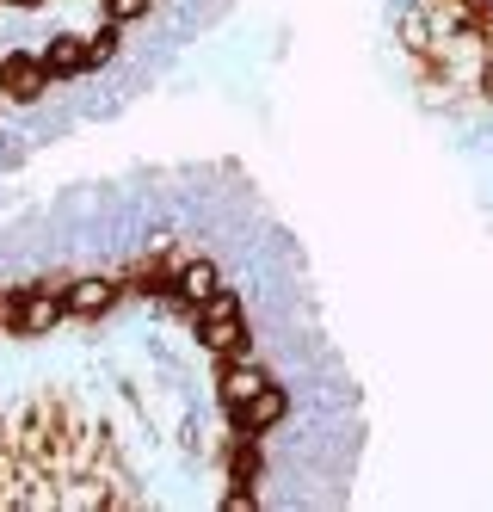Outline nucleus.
Here are the masks:
<instances>
[{"instance_id":"f257e3e1","label":"nucleus","mask_w":493,"mask_h":512,"mask_svg":"<svg viewBox=\"0 0 493 512\" xmlns=\"http://www.w3.org/2000/svg\"><path fill=\"white\" fill-rule=\"evenodd\" d=\"M198 340L210 352H235L247 340V321H241V303L229 297V290H216L210 303H198Z\"/></svg>"},{"instance_id":"f03ea898","label":"nucleus","mask_w":493,"mask_h":512,"mask_svg":"<svg viewBox=\"0 0 493 512\" xmlns=\"http://www.w3.org/2000/svg\"><path fill=\"white\" fill-rule=\"evenodd\" d=\"M62 315H68L62 297H50V290H31V297L13 303V334H50Z\"/></svg>"},{"instance_id":"7ed1b4c3","label":"nucleus","mask_w":493,"mask_h":512,"mask_svg":"<svg viewBox=\"0 0 493 512\" xmlns=\"http://www.w3.org/2000/svg\"><path fill=\"white\" fill-rule=\"evenodd\" d=\"M62 303H68V315H105L111 303H118V284L111 278H74L62 290Z\"/></svg>"},{"instance_id":"20e7f679","label":"nucleus","mask_w":493,"mask_h":512,"mask_svg":"<svg viewBox=\"0 0 493 512\" xmlns=\"http://www.w3.org/2000/svg\"><path fill=\"white\" fill-rule=\"evenodd\" d=\"M0 68H7V93L13 99H37V93H44L50 87V68H44V56H7V62H0Z\"/></svg>"},{"instance_id":"39448f33","label":"nucleus","mask_w":493,"mask_h":512,"mask_svg":"<svg viewBox=\"0 0 493 512\" xmlns=\"http://www.w3.org/2000/svg\"><path fill=\"white\" fill-rule=\"evenodd\" d=\"M44 68L50 75H87V68H99V62H93L87 38H50L44 44Z\"/></svg>"},{"instance_id":"423d86ee","label":"nucleus","mask_w":493,"mask_h":512,"mask_svg":"<svg viewBox=\"0 0 493 512\" xmlns=\"http://www.w3.org/2000/svg\"><path fill=\"white\" fill-rule=\"evenodd\" d=\"M278 420H284V389H272V383H265L247 408H235V426L241 432H265V426H278Z\"/></svg>"},{"instance_id":"0eeeda50","label":"nucleus","mask_w":493,"mask_h":512,"mask_svg":"<svg viewBox=\"0 0 493 512\" xmlns=\"http://www.w3.org/2000/svg\"><path fill=\"white\" fill-rule=\"evenodd\" d=\"M265 389V371H259V364H229V371H222V401H229V408H247V401Z\"/></svg>"},{"instance_id":"6e6552de","label":"nucleus","mask_w":493,"mask_h":512,"mask_svg":"<svg viewBox=\"0 0 493 512\" xmlns=\"http://www.w3.org/2000/svg\"><path fill=\"white\" fill-rule=\"evenodd\" d=\"M179 297L192 303V309H198V303H210V297H216V266H210V260L179 266Z\"/></svg>"},{"instance_id":"1a4fd4ad","label":"nucleus","mask_w":493,"mask_h":512,"mask_svg":"<svg viewBox=\"0 0 493 512\" xmlns=\"http://www.w3.org/2000/svg\"><path fill=\"white\" fill-rule=\"evenodd\" d=\"M401 44H407L413 56H426V50H432V19H426L420 7H407V13H401Z\"/></svg>"},{"instance_id":"9d476101","label":"nucleus","mask_w":493,"mask_h":512,"mask_svg":"<svg viewBox=\"0 0 493 512\" xmlns=\"http://www.w3.org/2000/svg\"><path fill=\"white\" fill-rule=\"evenodd\" d=\"M105 13H111V25H130L148 13V0H105Z\"/></svg>"},{"instance_id":"9b49d317","label":"nucleus","mask_w":493,"mask_h":512,"mask_svg":"<svg viewBox=\"0 0 493 512\" xmlns=\"http://www.w3.org/2000/svg\"><path fill=\"white\" fill-rule=\"evenodd\" d=\"M481 93H487V99H493V56H487V62H481Z\"/></svg>"},{"instance_id":"f8f14e48","label":"nucleus","mask_w":493,"mask_h":512,"mask_svg":"<svg viewBox=\"0 0 493 512\" xmlns=\"http://www.w3.org/2000/svg\"><path fill=\"white\" fill-rule=\"evenodd\" d=\"M0 93H7V68H0Z\"/></svg>"},{"instance_id":"ddd939ff","label":"nucleus","mask_w":493,"mask_h":512,"mask_svg":"<svg viewBox=\"0 0 493 512\" xmlns=\"http://www.w3.org/2000/svg\"><path fill=\"white\" fill-rule=\"evenodd\" d=\"M19 7H37V0H19Z\"/></svg>"}]
</instances>
